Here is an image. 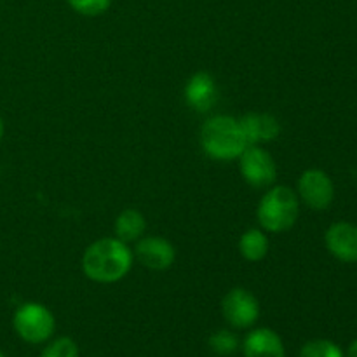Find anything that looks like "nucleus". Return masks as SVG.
<instances>
[{
	"mask_svg": "<svg viewBox=\"0 0 357 357\" xmlns=\"http://www.w3.org/2000/svg\"><path fill=\"white\" fill-rule=\"evenodd\" d=\"M135 253L117 237H103L86 248L82 255V271L87 279L100 284L122 281L132 268Z\"/></svg>",
	"mask_w": 357,
	"mask_h": 357,
	"instance_id": "nucleus-1",
	"label": "nucleus"
},
{
	"mask_svg": "<svg viewBox=\"0 0 357 357\" xmlns=\"http://www.w3.org/2000/svg\"><path fill=\"white\" fill-rule=\"evenodd\" d=\"M201 146L206 155L211 159L229 162L239 159L241 153L250 145L239 124V119L230 115H215L202 124Z\"/></svg>",
	"mask_w": 357,
	"mask_h": 357,
	"instance_id": "nucleus-2",
	"label": "nucleus"
},
{
	"mask_svg": "<svg viewBox=\"0 0 357 357\" xmlns=\"http://www.w3.org/2000/svg\"><path fill=\"white\" fill-rule=\"evenodd\" d=\"M300 215V199L284 185L271 187L260 199L257 218L261 230L271 234H282L293 229Z\"/></svg>",
	"mask_w": 357,
	"mask_h": 357,
	"instance_id": "nucleus-3",
	"label": "nucleus"
},
{
	"mask_svg": "<svg viewBox=\"0 0 357 357\" xmlns=\"http://www.w3.org/2000/svg\"><path fill=\"white\" fill-rule=\"evenodd\" d=\"M14 330L28 344H42L52 337L56 328L54 316L47 307L37 302L23 303L14 312Z\"/></svg>",
	"mask_w": 357,
	"mask_h": 357,
	"instance_id": "nucleus-4",
	"label": "nucleus"
},
{
	"mask_svg": "<svg viewBox=\"0 0 357 357\" xmlns=\"http://www.w3.org/2000/svg\"><path fill=\"white\" fill-rule=\"evenodd\" d=\"M239 171L248 185L253 188H268L278 178L275 160L260 145H250L239 155Z\"/></svg>",
	"mask_w": 357,
	"mask_h": 357,
	"instance_id": "nucleus-5",
	"label": "nucleus"
},
{
	"mask_svg": "<svg viewBox=\"0 0 357 357\" xmlns=\"http://www.w3.org/2000/svg\"><path fill=\"white\" fill-rule=\"evenodd\" d=\"M222 312L227 323L236 330H248L260 317V302L246 288H232L222 300Z\"/></svg>",
	"mask_w": 357,
	"mask_h": 357,
	"instance_id": "nucleus-6",
	"label": "nucleus"
},
{
	"mask_svg": "<svg viewBox=\"0 0 357 357\" xmlns=\"http://www.w3.org/2000/svg\"><path fill=\"white\" fill-rule=\"evenodd\" d=\"M298 199L310 209L323 211L335 199V185L330 174L321 169L303 171L298 180Z\"/></svg>",
	"mask_w": 357,
	"mask_h": 357,
	"instance_id": "nucleus-7",
	"label": "nucleus"
},
{
	"mask_svg": "<svg viewBox=\"0 0 357 357\" xmlns=\"http://www.w3.org/2000/svg\"><path fill=\"white\" fill-rule=\"evenodd\" d=\"M135 257L143 267L162 272L173 267L176 260V250L167 239L159 236H146L136 243Z\"/></svg>",
	"mask_w": 357,
	"mask_h": 357,
	"instance_id": "nucleus-8",
	"label": "nucleus"
},
{
	"mask_svg": "<svg viewBox=\"0 0 357 357\" xmlns=\"http://www.w3.org/2000/svg\"><path fill=\"white\" fill-rule=\"evenodd\" d=\"M185 103L197 114H206L218 101V84L208 72H197L185 84Z\"/></svg>",
	"mask_w": 357,
	"mask_h": 357,
	"instance_id": "nucleus-9",
	"label": "nucleus"
},
{
	"mask_svg": "<svg viewBox=\"0 0 357 357\" xmlns=\"http://www.w3.org/2000/svg\"><path fill=\"white\" fill-rule=\"evenodd\" d=\"M328 251L344 264L357 261V225L349 222L333 223L324 234Z\"/></svg>",
	"mask_w": 357,
	"mask_h": 357,
	"instance_id": "nucleus-10",
	"label": "nucleus"
},
{
	"mask_svg": "<svg viewBox=\"0 0 357 357\" xmlns=\"http://www.w3.org/2000/svg\"><path fill=\"white\" fill-rule=\"evenodd\" d=\"M248 145H264L279 138L281 135V122L265 112H251L239 119Z\"/></svg>",
	"mask_w": 357,
	"mask_h": 357,
	"instance_id": "nucleus-11",
	"label": "nucleus"
},
{
	"mask_svg": "<svg viewBox=\"0 0 357 357\" xmlns=\"http://www.w3.org/2000/svg\"><path fill=\"white\" fill-rule=\"evenodd\" d=\"M244 357H286L281 337L271 328L250 331L243 342Z\"/></svg>",
	"mask_w": 357,
	"mask_h": 357,
	"instance_id": "nucleus-12",
	"label": "nucleus"
},
{
	"mask_svg": "<svg viewBox=\"0 0 357 357\" xmlns=\"http://www.w3.org/2000/svg\"><path fill=\"white\" fill-rule=\"evenodd\" d=\"M146 230V220L143 216L142 211L135 208H128L122 213H119V216L115 218L114 232L117 239H121L122 243H136L143 237Z\"/></svg>",
	"mask_w": 357,
	"mask_h": 357,
	"instance_id": "nucleus-13",
	"label": "nucleus"
},
{
	"mask_svg": "<svg viewBox=\"0 0 357 357\" xmlns=\"http://www.w3.org/2000/svg\"><path fill=\"white\" fill-rule=\"evenodd\" d=\"M268 237L265 230L261 229H250L241 236L239 239V253L246 261L257 264L261 261L268 253Z\"/></svg>",
	"mask_w": 357,
	"mask_h": 357,
	"instance_id": "nucleus-14",
	"label": "nucleus"
},
{
	"mask_svg": "<svg viewBox=\"0 0 357 357\" xmlns=\"http://www.w3.org/2000/svg\"><path fill=\"white\" fill-rule=\"evenodd\" d=\"M239 347V340L229 330H218L209 337V349L216 356H230Z\"/></svg>",
	"mask_w": 357,
	"mask_h": 357,
	"instance_id": "nucleus-15",
	"label": "nucleus"
},
{
	"mask_svg": "<svg viewBox=\"0 0 357 357\" xmlns=\"http://www.w3.org/2000/svg\"><path fill=\"white\" fill-rule=\"evenodd\" d=\"M298 357H345L342 349L330 340H310L300 351Z\"/></svg>",
	"mask_w": 357,
	"mask_h": 357,
	"instance_id": "nucleus-16",
	"label": "nucleus"
},
{
	"mask_svg": "<svg viewBox=\"0 0 357 357\" xmlns=\"http://www.w3.org/2000/svg\"><path fill=\"white\" fill-rule=\"evenodd\" d=\"M70 7L82 16H101L112 6V0H68Z\"/></svg>",
	"mask_w": 357,
	"mask_h": 357,
	"instance_id": "nucleus-17",
	"label": "nucleus"
},
{
	"mask_svg": "<svg viewBox=\"0 0 357 357\" xmlns=\"http://www.w3.org/2000/svg\"><path fill=\"white\" fill-rule=\"evenodd\" d=\"M40 357H79V347L68 337H61L49 344Z\"/></svg>",
	"mask_w": 357,
	"mask_h": 357,
	"instance_id": "nucleus-18",
	"label": "nucleus"
},
{
	"mask_svg": "<svg viewBox=\"0 0 357 357\" xmlns=\"http://www.w3.org/2000/svg\"><path fill=\"white\" fill-rule=\"evenodd\" d=\"M347 357H357V338L354 342L351 344V347H349L347 351Z\"/></svg>",
	"mask_w": 357,
	"mask_h": 357,
	"instance_id": "nucleus-19",
	"label": "nucleus"
},
{
	"mask_svg": "<svg viewBox=\"0 0 357 357\" xmlns=\"http://www.w3.org/2000/svg\"><path fill=\"white\" fill-rule=\"evenodd\" d=\"M2 138H3V121L2 117H0V142H2Z\"/></svg>",
	"mask_w": 357,
	"mask_h": 357,
	"instance_id": "nucleus-20",
	"label": "nucleus"
},
{
	"mask_svg": "<svg viewBox=\"0 0 357 357\" xmlns=\"http://www.w3.org/2000/svg\"><path fill=\"white\" fill-rule=\"evenodd\" d=\"M0 357H3V354H2V352H0Z\"/></svg>",
	"mask_w": 357,
	"mask_h": 357,
	"instance_id": "nucleus-21",
	"label": "nucleus"
}]
</instances>
